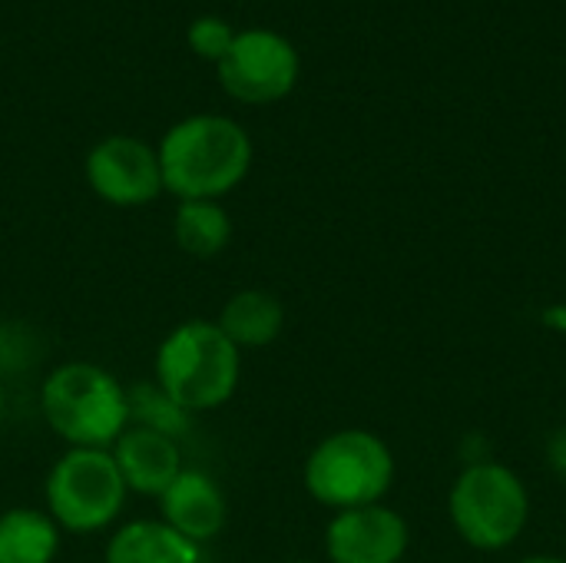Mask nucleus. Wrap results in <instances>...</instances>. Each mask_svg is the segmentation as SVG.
<instances>
[{
  "label": "nucleus",
  "mask_w": 566,
  "mask_h": 563,
  "mask_svg": "<svg viewBox=\"0 0 566 563\" xmlns=\"http://www.w3.org/2000/svg\"><path fill=\"white\" fill-rule=\"evenodd\" d=\"M156 388L186 415L216 411L242 382V352L209 319H186L166 332L153 362Z\"/></svg>",
  "instance_id": "obj_2"
},
{
  "label": "nucleus",
  "mask_w": 566,
  "mask_h": 563,
  "mask_svg": "<svg viewBox=\"0 0 566 563\" xmlns=\"http://www.w3.org/2000/svg\"><path fill=\"white\" fill-rule=\"evenodd\" d=\"M232 232V216L219 199H182L172 212V242L192 259L222 256Z\"/></svg>",
  "instance_id": "obj_14"
},
{
  "label": "nucleus",
  "mask_w": 566,
  "mask_h": 563,
  "mask_svg": "<svg viewBox=\"0 0 566 563\" xmlns=\"http://www.w3.org/2000/svg\"><path fill=\"white\" fill-rule=\"evenodd\" d=\"M86 183L96 199L116 209H139L156 202L163 189L159 156L139 136H106L86 153Z\"/></svg>",
  "instance_id": "obj_8"
},
{
  "label": "nucleus",
  "mask_w": 566,
  "mask_h": 563,
  "mask_svg": "<svg viewBox=\"0 0 566 563\" xmlns=\"http://www.w3.org/2000/svg\"><path fill=\"white\" fill-rule=\"evenodd\" d=\"M63 531L43 508H10L0 514V563H53Z\"/></svg>",
  "instance_id": "obj_15"
},
{
  "label": "nucleus",
  "mask_w": 566,
  "mask_h": 563,
  "mask_svg": "<svg viewBox=\"0 0 566 563\" xmlns=\"http://www.w3.org/2000/svg\"><path fill=\"white\" fill-rule=\"evenodd\" d=\"M235 33H239V30H235L229 20H222V17H216V13H202V17H196V20L189 23L186 43H189V50H192L196 56H202V60H209V63H219V60L229 53Z\"/></svg>",
  "instance_id": "obj_16"
},
{
  "label": "nucleus",
  "mask_w": 566,
  "mask_h": 563,
  "mask_svg": "<svg viewBox=\"0 0 566 563\" xmlns=\"http://www.w3.org/2000/svg\"><path fill=\"white\" fill-rule=\"evenodd\" d=\"M106 563H202V548L172 531L163 518L119 524L106 541Z\"/></svg>",
  "instance_id": "obj_12"
},
{
  "label": "nucleus",
  "mask_w": 566,
  "mask_h": 563,
  "mask_svg": "<svg viewBox=\"0 0 566 563\" xmlns=\"http://www.w3.org/2000/svg\"><path fill=\"white\" fill-rule=\"evenodd\" d=\"M302 73L298 50L275 30H239L229 53L216 63L219 86L245 106H269L285 100Z\"/></svg>",
  "instance_id": "obj_7"
},
{
  "label": "nucleus",
  "mask_w": 566,
  "mask_h": 563,
  "mask_svg": "<svg viewBox=\"0 0 566 563\" xmlns=\"http://www.w3.org/2000/svg\"><path fill=\"white\" fill-rule=\"evenodd\" d=\"M216 325L239 352H259L282 335L285 305L269 289H239L219 309Z\"/></svg>",
  "instance_id": "obj_13"
},
{
  "label": "nucleus",
  "mask_w": 566,
  "mask_h": 563,
  "mask_svg": "<svg viewBox=\"0 0 566 563\" xmlns=\"http://www.w3.org/2000/svg\"><path fill=\"white\" fill-rule=\"evenodd\" d=\"M156 156L169 196L222 202L252 169V136L232 116L192 113L163 133Z\"/></svg>",
  "instance_id": "obj_1"
},
{
  "label": "nucleus",
  "mask_w": 566,
  "mask_h": 563,
  "mask_svg": "<svg viewBox=\"0 0 566 563\" xmlns=\"http://www.w3.org/2000/svg\"><path fill=\"white\" fill-rule=\"evenodd\" d=\"M46 428L66 448L109 451L133 425L129 392L96 362H63L40 385Z\"/></svg>",
  "instance_id": "obj_3"
},
{
  "label": "nucleus",
  "mask_w": 566,
  "mask_h": 563,
  "mask_svg": "<svg viewBox=\"0 0 566 563\" xmlns=\"http://www.w3.org/2000/svg\"><path fill=\"white\" fill-rule=\"evenodd\" d=\"M159 518L179 531L186 541L206 548L226 531L229 521V501L219 481L199 468H182V475L163 491L159 498Z\"/></svg>",
  "instance_id": "obj_10"
},
{
  "label": "nucleus",
  "mask_w": 566,
  "mask_h": 563,
  "mask_svg": "<svg viewBox=\"0 0 566 563\" xmlns=\"http://www.w3.org/2000/svg\"><path fill=\"white\" fill-rule=\"evenodd\" d=\"M0 421H3V385H0Z\"/></svg>",
  "instance_id": "obj_18"
},
{
  "label": "nucleus",
  "mask_w": 566,
  "mask_h": 563,
  "mask_svg": "<svg viewBox=\"0 0 566 563\" xmlns=\"http://www.w3.org/2000/svg\"><path fill=\"white\" fill-rule=\"evenodd\" d=\"M129 494L143 498H163V491L182 475L186 461L179 451V441L166 431L146 428V425H129L119 441L109 448Z\"/></svg>",
  "instance_id": "obj_11"
},
{
  "label": "nucleus",
  "mask_w": 566,
  "mask_h": 563,
  "mask_svg": "<svg viewBox=\"0 0 566 563\" xmlns=\"http://www.w3.org/2000/svg\"><path fill=\"white\" fill-rule=\"evenodd\" d=\"M448 518L468 548L497 554L524 534L531 521V491L514 468L478 461L454 478L448 491Z\"/></svg>",
  "instance_id": "obj_5"
},
{
  "label": "nucleus",
  "mask_w": 566,
  "mask_h": 563,
  "mask_svg": "<svg viewBox=\"0 0 566 563\" xmlns=\"http://www.w3.org/2000/svg\"><path fill=\"white\" fill-rule=\"evenodd\" d=\"M129 488L103 448H66L46 471L43 511L63 534H99L109 531L123 508Z\"/></svg>",
  "instance_id": "obj_6"
},
{
  "label": "nucleus",
  "mask_w": 566,
  "mask_h": 563,
  "mask_svg": "<svg viewBox=\"0 0 566 563\" xmlns=\"http://www.w3.org/2000/svg\"><path fill=\"white\" fill-rule=\"evenodd\" d=\"M408 548L411 528L385 501L335 511L325 528V557L332 563H405Z\"/></svg>",
  "instance_id": "obj_9"
},
{
  "label": "nucleus",
  "mask_w": 566,
  "mask_h": 563,
  "mask_svg": "<svg viewBox=\"0 0 566 563\" xmlns=\"http://www.w3.org/2000/svg\"><path fill=\"white\" fill-rule=\"evenodd\" d=\"M302 484L332 514L381 504L395 484V455L368 428H338L308 451Z\"/></svg>",
  "instance_id": "obj_4"
},
{
  "label": "nucleus",
  "mask_w": 566,
  "mask_h": 563,
  "mask_svg": "<svg viewBox=\"0 0 566 563\" xmlns=\"http://www.w3.org/2000/svg\"><path fill=\"white\" fill-rule=\"evenodd\" d=\"M514 563H566L564 557H557V554H531V557H521V561Z\"/></svg>",
  "instance_id": "obj_17"
}]
</instances>
